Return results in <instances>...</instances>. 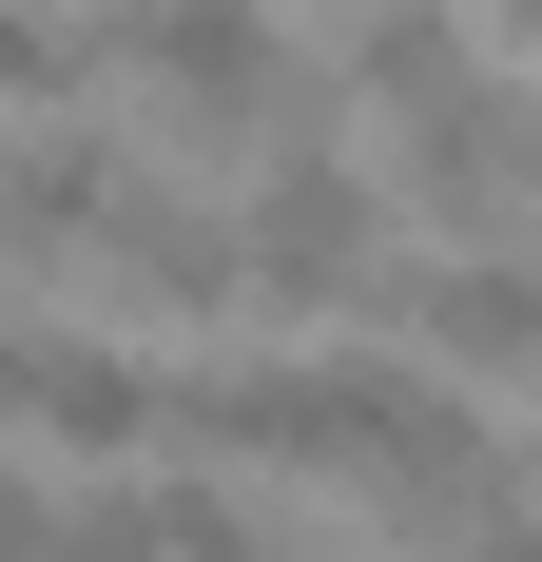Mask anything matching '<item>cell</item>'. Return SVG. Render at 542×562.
Here are the masks:
<instances>
[{
	"label": "cell",
	"mask_w": 542,
	"mask_h": 562,
	"mask_svg": "<svg viewBox=\"0 0 542 562\" xmlns=\"http://www.w3.org/2000/svg\"><path fill=\"white\" fill-rule=\"evenodd\" d=\"M233 252H252V311H387V175L291 116L233 194Z\"/></svg>",
	"instance_id": "6da1fadb"
},
{
	"label": "cell",
	"mask_w": 542,
	"mask_h": 562,
	"mask_svg": "<svg viewBox=\"0 0 542 562\" xmlns=\"http://www.w3.org/2000/svg\"><path fill=\"white\" fill-rule=\"evenodd\" d=\"M523 156H542V116H523Z\"/></svg>",
	"instance_id": "ba28073f"
},
{
	"label": "cell",
	"mask_w": 542,
	"mask_h": 562,
	"mask_svg": "<svg viewBox=\"0 0 542 562\" xmlns=\"http://www.w3.org/2000/svg\"><path fill=\"white\" fill-rule=\"evenodd\" d=\"M98 78H136L116 20H78V0H20V20H0V98H20V116H78Z\"/></svg>",
	"instance_id": "8992f818"
},
{
	"label": "cell",
	"mask_w": 542,
	"mask_h": 562,
	"mask_svg": "<svg viewBox=\"0 0 542 562\" xmlns=\"http://www.w3.org/2000/svg\"><path fill=\"white\" fill-rule=\"evenodd\" d=\"M20 427H39V465H156L174 447V369L136 330H98L78 291H39V330H20Z\"/></svg>",
	"instance_id": "277c9868"
},
{
	"label": "cell",
	"mask_w": 542,
	"mask_h": 562,
	"mask_svg": "<svg viewBox=\"0 0 542 562\" xmlns=\"http://www.w3.org/2000/svg\"><path fill=\"white\" fill-rule=\"evenodd\" d=\"M387 330L427 349L445 389H542V252H427V272H387Z\"/></svg>",
	"instance_id": "5b68a950"
},
{
	"label": "cell",
	"mask_w": 542,
	"mask_h": 562,
	"mask_svg": "<svg viewBox=\"0 0 542 562\" xmlns=\"http://www.w3.org/2000/svg\"><path fill=\"white\" fill-rule=\"evenodd\" d=\"M39 291H98V311H136V330H233V311H252V252H233V214L156 194V156H136L98 194V233H78Z\"/></svg>",
	"instance_id": "3957f363"
},
{
	"label": "cell",
	"mask_w": 542,
	"mask_h": 562,
	"mask_svg": "<svg viewBox=\"0 0 542 562\" xmlns=\"http://www.w3.org/2000/svg\"><path fill=\"white\" fill-rule=\"evenodd\" d=\"M485 20H504V40H542V0H485Z\"/></svg>",
	"instance_id": "52a82bcc"
},
{
	"label": "cell",
	"mask_w": 542,
	"mask_h": 562,
	"mask_svg": "<svg viewBox=\"0 0 542 562\" xmlns=\"http://www.w3.org/2000/svg\"><path fill=\"white\" fill-rule=\"evenodd\" d=\"M116 40H136V136H194V156H271L291 136L271 0H116Z\"/></svg>",
	"instance_id": "7a4b0ae2"
}]
</instances>
